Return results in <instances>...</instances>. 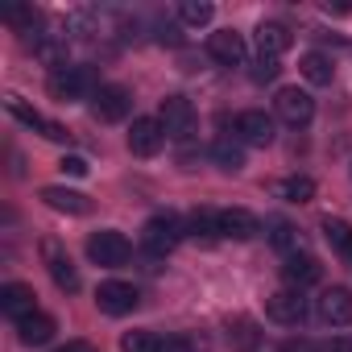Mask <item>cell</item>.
Instances as JSON below:
<instances>
[{
	"instance_id": "obj_12",
	"label": "cell",
	"mask_w": 352,
	"mask_h": 352,
	"mask_svg": "<svg viewBox=\"0 0 352 352\" xmlns=\"http://www.w3.org/2000/svg\"><path fill=\"white\" fill-rule=\"evenodd\" d=\"M208 54L220 63V67H241L245 63V38L236 30H216L208 38Z\"/></svg>"
},
{
	"instance_id": "obj_3",
	"label": "cell",
	"mask_w": 352,
	"mask_h": 352,
	"mask_svg": "<svg viewBox=\"0 0 352 352\" xmlns=\"http://www.w3.org/2000/svg\"><path fill=\"white\" fill-rule=\"evenodd\" d=\"M129 253H133V245L124 241V232L104 228V232H91V236H87V257H91L96 265H104V270H120V265L129 261Z\"/></svg>"
},
{
	"instance_id": "obj_33",
	"label": "cell",
	"mask_w": 352,
	"mask_h": 352,
	"mask_svg": "<svg viewBox=\"0 0 352 352\" xmlns=\"http://www.w3.org/2000/svg\"><path fill=\"white\" fill-rule=\"evenodd\" d=\"M58 352H96V344H87V340H71V344L58 348Z\"/></svg>"
},
{
	"instance_id": "obj_18",
	"label": "cell",
	"mask_w": 352,
	"mask_h": 352,
	"mask_svg": "<svg viewBox=\"0 0 352 352\" xmlns=\"http://www.w3.org/2000/svg\"><path fill=\"white\" fill-rule=\"evenodd\" d=\"M290 50V30L278 21L257 25V58H282Z\"/></svg>"
},
{
	"instance_id": "obj_24",
	"label": "cell",
	"mask_w": 352,
	"mask_h": 352,
	"mask_svg": "<svg viewBox=\"0 0 352 352\" xmlns=\"http://www.w3.org/2000/svg\"><path fill=\"white\" fill-rule=\"evenodd\" d=\"M282 199H290V204H311V199H315V179H307V174L286 179V183H282Z\"/></svg>"
},
{
	"instance_id": "obj_9",
	"label": "cell",
	"mask_w": 352,
	"mask_h": 352,
	"mask_svg": "<svg viewBox=\"0 0 352 352\" xmlns=\"http://www.w3.org/2000/svg\"><path fill=\"white\" fill-rule=\"evenodd\" d=\"M96 302H100L104 315H129V311L141 302V294H137V286H129V282H100Z\"/></svg>"
},
{
	"instance_id": "obj_29",
	"label": "cell",
	"mask_w": 352,
	"mask_h": 352,
	"mask_svg": "<svg viewBox=\"0 0 352 352\" xmlns=\"http://www.w3.org/2000/svg\"><path fill=\"white\" fill-rule=\"evenodd\" d=\"M270 241H274L282 253H294V249H298V228L286 224V220H274V224H270Z\"/></svg>"
},
{
	"instance_id": "obj_11",
	"label": "cell",
	"mask_w": 352,
	"mask_h": 352,
	"mask_svg": "<svg viewBox=\"0 0 352 352\" xmlns=\"http://www.w3.org/2000/svg\"><path fill=\"white\" fill-rule=\"evenodd\" d=\"M34 298H38L34 286H25V282H9L5 290H0V311H5L13 323H21V319H30V315L38 311Z\"/></svg>"
},
{
	"instance_id": "obj_32",
	"label": "cell",
	"mask_w": 352,
	"mask_h": 352,
	"mask_svg": "<svg viewBox=\"0 0 352 352\" xmlns=\"http://www.w3.org/2000/svg\"><path fill=\"white\" fill-rule=\"evenodd\" d=\"M58 170H63V174H71V179H83V174H87V157H79V153H67V157L58 162Z\"/></svg>"
},
{
	"instance_id": "obj_34",
	"label": "cell",
	"mask_w": 352,
	"mask_h": 352,
	"mask_svg": "<svg viewBox=\"0 0 352 352\" xmlns=\"http://www.w3.org/2000/svg\"><path fill=\"white\" fill-rule=\"evenodd\" d=\"M162 352H187V340H162Z\"/></svg>"
},
{
	"instance_id": "obj_7",
	"label": "cell",
	"mask_w": 352,
	"mask_h": 352,
	"mask_svg": "<svg viewBox=\"0 0 352 352\" xmlns=\"http://www.w3.org/2000/svg\"><path fill=\"white\" fill-rule=\"evenodd\" d=\"M162 145H166V129H162V120H157V116H137L133 129H129V149H133L137 157H153Z\"/></svg>"
},
{
	"instance_id": "obj_21",
	"label": "cell",
	"mask_w": 352,
	"mask_h": 352,
	"mask_svg": "<svg viewBox=\"0 0 352 352\" xmlns=\"http://www.w3.org/2000/svg\"><path fill=\"white\" fill-rule=\"evenodd\" d=\"M323 236H327V245L352 265V228H348L344 220H331V216H327V220H323Z\"/></svg>"
},
{
	"instance_id": "obj_30",
	"label": "cell",
	"mask_w": 352,
	"mask_h": 352,
	"mask_svg": "<svg viewBox=\"0 0 352 352\" xmlns=\"http://www.w3.org/2000/svg\"><path fill=\"white\" fill-rule=\"evenodd\" d=\"M0 17H5L9 25H17V30H34V25H38V13H34V9H25V5H9Z\"/></svg>"
},
{
	"instance_id": "obj_13",
	"label": "cell",
	"mask_w": 352,
	"mask_h": 352,
	"mask_svg": "<svg viewBox=\"0 0 352 352\" xmlns=\"http://www.w3.org/2000/svg\"><path fill=\"white\" fill-rule=\"evenodd\" d=\"M96 116L100 120H108V124H116V120H124L129 116V108H133V96L124 91V87H116V83H108V87H100L96 91Z\"/></svg>"
},
{
	"instance_id": "obj_19",
	"label": "cell",
	"mask_w": 352,
	"mask_h": 352,
	"mask_svg": "<svg viewBox=\"0 0 352 352\" xmlns=\"http://www.w3.org/2000/svg\"><path fill=\"white\" fill-rule=\"evenodd\" d=\"M54 331H58V323H54L46 311H34L30 319H21V323H17V336H21V344H30V348L50 344V340H54Z\"/></svg>"
},
{
	"instance_id": "obj_8",
	"label": "cell",
	"mask_w": 352,
	"mask_h": 352,
	"mask_svg": "<svg viewBox=\"0 0 352 352\" xmlns=\"http://www.w3.org/2000/svg\"><path fill=\"white\" fill-rule=\"evenodd\" d=\"M232 133H236L245 145H261V149H265V145L274 141V116L249 108V112H241V116L232 120Z\"/></svg>"
},
{
	"instance_id": "obj_35",
	"label": "cell",
	"mask_w": 352,
	"mask_h": 352,
	"mask_svg": "<svg viewBox=\"0 0 352 352\" xmlns=\"http://www.w3.org/2000/svg\"><path fill=\"white\" fill-rule=\"evenodd\" d=\"M282 352H315V348H311L307 340H302V344H298V340H290V344H282Z\"/></svg>"
},
{
	"instance_id": "obj_31",
	"label": "cell",
	"mask_w": 352,
	"mask_h": 352,
	"mask_svg": "<svg viewBox=\"0 0 352 352\" xmlns=\"http://www.w3.org/2000/svg\"><path fill=\"white\" fill-rule=\"evenodd\" d=\"M278 71H282V67H278V58H257L249 75H253V83H274V79H278Z\"/></svg>"
},
{
	"instance_id": "obj_10",
	"label": "cell",
	"mask_w": 352,
	"mask_h": 352,
	"mask_svg": "<svg viewBox=\"0 0 352 352\" xmlns=\"http://www.w3.org/2000/svg\"><path fill=\"white\" fill-rule=\"evenodd\" d=\"M42 257H46V270H50L54 286H58V290H67V294H75V290H79V270L71 265V257H67L54 241H46V245H42Z\"/></svg>"
},
{
	"instance_id": "obj_20",
	"label": "cell",
	"mask_w": 352,
	"mask_h": 352,
	"mask_svg": "<svg viewBox=\"0 0 352 352\" xmlns=\"http://www.w3.org/2000/svg\"><path fill=\"white\" fill-rule=\"evenodd\" d=\"M298 71H302V79H307V83H315V87H327V83H331V75H336L331 58H327V54H319V50L302 54V58H298Z\"/></svg>"
},
{
	"instance_id": "obj_25",
	"label": "cell",
	"mask_w": 352,
	"mask_h": 352,
	"mask_svg": "<svg viewBox=\"0 0 352 352\" xmlns=\"http://www.w3.org/2000/svg\"><path fill=\"white\" fill-rule=\"evenodd\" d=\"M187 232H191V236H220V212H208V208L191 212Z\"/></svg>"
},
{
	"instance_id": "obj_5",
	"label": "cell",
	"mask_w": 352,
	"mask_h": 352,
	"mask_svg": "<svg viewBox=\"0 0 352 352\" xmlns=\"http://www.w3.org/2000/svg\"><path fill=\"white\" fill-rule=\"evenodd\" d=\"M157 120L166 129V137H187L195 129V108L187 96H166L162 108H157Z\"/></svg>"
},
{
	"instance_id": "obj_23",
	"label": "cell",
	"mask_w": 352,
	"mask_h": 352,
	"mask_svg": "<svg viewBox=\"0 0 352 352\" xmlns=\"http://www.w3.org/2000/svg\"><path fill=\"white\" fill-rule=\"evenodd\" d=\"M120 352H162V336L157 331H124Z\"/></svg>"
},
{
	"instance_id": "obj_4",
	"label": "cell",
	"mask_w": 352,
	"mask_h": 352,
	"mask_svg": "<svg viewBox=\"0 0 352 352\" xmlns=\"http://www.w3.org/2000/svg\"><path fill=\"white\" fill-rule=\"evenodd\" d=\"M265 315H270L274 323H282V327H298V323L307 319V298H302V290H274V294L265 298Z\"/></svg>"
},
{
	"instance_id": "obj_1",
	"label": "cell",
	"mask_w": 352,
	"mask_h": 352,
	"mask_svg": "<svg viewBox=\"0 0 352 352\" xmlns=\"http://www.w3.org/2000/svg\"><path fill=\"white\" fill-rule=\"evenodd\" d=\"M46 91H50L58 104H71V100L96 96L100 87H96V75H91L87 67H58V71H50V79H46Z\"/></svg>"
},
{
	"instance_id": "obj_28",
	"label": "cell",
	"mask_w": 352,
	"mask_h": 352,
	"mask_svg": "<svg viewBox=\"0 0 352 352\" xmlns=\"http://www.w3.org/2000/svg\"><path fill=\"white\" fill-rule=\"evenodd\" d=\"M179 17L199 30V25L212 21V5H208V0H183V5H179Z\"/></svg>"
},
{
	"instance_id": "obj_26",
	"label": "cell",
	"mask_w": 352,
	"mask_h": 352,
	"mask_svg": "<svg viewBox=\"0 0 352 352\" xmlns=\"http://www.w3.org/2000/svg\"><path fill=\"white\" fill-rule=\"evenodd\" d=\"M228 340H232L236 348H257L261 331H257L253 319H228Z\"/></svg>"
},
{
	"instance_id": "obj_36",
	"label": "cell",
	"mask_w": 352,
	"mask_h": 352,
	"mask_svg": "<svg viewBox=\"0 0 352 352\" xmlns=\"http://www.w3.org/2000/svg\"><path fill=\"white\" fill-rule=\"evenodd\" d=\"M323 352H352V340H331Z\"/></svg>"
},
{
	"instance_id": "obj_14",
	"label": "cell",
	"mask_w": 352,
	"mask_h": 352,
	"mask_svg": "<svg viewBox=\"0 0 352 352\" xmlns=\"http://www.w3.org/2000/svg\"><path fill=\"white\" fill-rule=\"evenodd\" d=\"M319 319L331 323V327L352 323V290H344V286L323 290V294H319Z\"/></svg>"
},
{
	"instance_id": "obj_22",
	"label": "cell",
	"mask_w": 352,
	"mask_h": 352,
	"mask_svg": "<svg viewBox=\"0 0 352 352\" xmlns=\"http://www.w3.org/2000/svg\"><path fill=\"white\" fill-rule=\"evenodd\" d=\"M212 157L220 162V170H232V174L245 166V149H241L236 141H228V137H220V141L212 145Z\"/></svg>"
},
{
	"instance_id": "obj_6",
	"label": "cell",
	"mask_w": 352,
	"mask_h": 352,
	"mask_svg": "<svg viewBox=\"0 0 352 352\" xmlns=\"http://www.w3.org/2000/svg\"><path fill=\"white\" fill-rule=\"evenodd\" d=\"M274 108H278V116H282L290 129H302V124H311V116H315V100H311L307 91H298V87H282L278 100H274Z\"/></svg>"
},
{
	"instance_id": "obj_16",
	"label": "cell",
	"mask_w": 352,
	"mask_h": 352,
	"mask_svg": "<svg viewBox=\"0 0 352 352\" xmlns=\"http://www.w3.org/2000/svg\"><path fill=\"white\" fill-rule=\"evenodd\" d=\"M42 204L63 212V216H87L91 212V199L83 191H71V187H42Z\"/></svg>"
},
{
	"instance_id": "obj_17",
	"label": "cell",
	"mask_w": 352,
	"mask_h": 352,
	"mask_svg": "<svg viewBox=\"0 0 352 352\" xmlns=\"http://www.w3.org/2000/svg\"><path fill=\"white\" fill-rule=\"evenodd\" d=\"M257 232H261V224H257L253 212H245V208H224L220 212V236H228V241H253Z\"/></svg>"
},
{
	"instance_id": "obj_15",
	"label": "cell",
	"mask_w": 352,
	"mask_h": 352,
	"mask_svg": "<svg viewBox=\"0 0 352 352\" xmlns=\"http://www.w3.org/2000/svg\"><path fill=\"white\" fill-rule=\"evenodd\" d=\"M282 278H286L290 290H307V286H315V282L323 278V270H319L315 257H307V253H290L286 265H282Z\"/></svg>"
},
{
	"instance_id": "obj_27",
	"label": "cell",
	"mask_w": 352,
	"mask_h": 352,
	"mask_svg": "<svg viewBox=\"0 0 352 352\" xmlns=\"http://www.w3.org/2000/svg\"><path fill=\"white\" fill-rule=\"evenodd\" d=\"M5 108H9V112H13V116H17V120L25 124V129H34V133H42V124H46V116H42V112H34V108H30V104H25L21 96H9V100H5Z\"/></svg>"
},
{
	"instance_id": "obj_2",
	"label": "cell",
	"mask_w": 352,
	"mask_h": 352,
	"mask_svg": "<svg viewBox=\"0 0 352 352\" xmlns=\"http://www.w3.org/2000/svg\"><path fill=\"white\" fill-rule=\"evenodd\" d=\"M141 236H145V249H149V253L166 257V253H170L174 245H179V241L187 236V224H183L179 216H170V212H162V216H149V220H145Z\"/></svg>"
}]
</instances>
